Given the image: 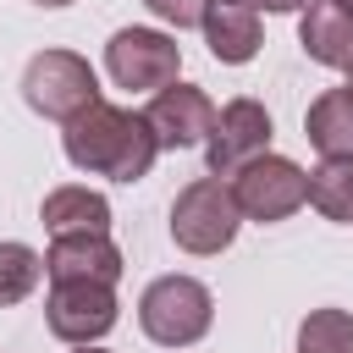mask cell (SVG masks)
<instances>
[{"label": "cell", "mask_w": 353, "mask_h": 353, "mask_svg": "<svg viewBox=\"0 0 353 353\" xmlns=\"http://www.w3.org/2000/svg\"><path fill=\"white\" fill-rule=\"evenodd\" d=\"M61 149L77 171L88 176H110V182H143L160 143L143 121V110H121V105H105L94 99L88 110H77L72 121H61Z\"/></svg>", "instance_id": "obj_1"}, {"label": "cell", "mask_w": 353, "mask_h": 353, "mask_svg": "<svg viewBox=\"0 0 353 353\" xmlns=\"http://www.w3.org/2000/svg\"><path fill=\"white\" fill-rule=\"evenodd\" d=\"M237 226H243V210H237L226 176H193V182L171 199V243H176L182 254L210 259V254L232 248Z\"/></svg>", "instance_id": "obj_2"}, {"label": "cell", "mask_w": 353, "mask_h": 353, "mask_svg": "<svg viewBox=\"0 0 353 353\" xmlns=\"http://www.w3.org/2000/svg\"><path fill=\"white\" fill-rule=\"evenodd\" d=\"M215 320V298L199 276H154L138 298V325L160 347H193Z\"/></svg>", "instance_id": "obj_3"}, {"label": "cell", "mask_w": 353, "mask_h": 353, "mask_svg": "<svg viewBox=\"0 0 353 353\" xmlns=\"http://www.w3.org/2000/svg\"><path fill=\"white\" fill-rule=\"evenodd\" d=\"M22 99L44 121H72L99 99V77L77 50H39L22 66Z\"/></svg>", "instance_id": "obj_4"}, {"label": "cell", "mask_w": 353, "mask_h": 353, "mask_svg": "<svg viewBox=\"0 0 353 353\" xmlns=\"http://www.w3.org/2000/svg\"><path fill=\"white\" fill-rule=\"evenodd\" d=\"M232 199H237L243 221H259V226L287 221L292 210L309 204V171H303L298 160L265 149V154H254L248 165L232 171Z\"/></svg>", "instance_id": "obj_5"}, {"label": "cell", "mask_w": 353, "mask_h": 353, "mask_svg": "<svg viewBox=\"0 0 353 353\" xmlns=\"http://www.w3.org/2000/svg\"><path fill=\"white\" fill-rule=\"evenodd\" d=\"M116 320H121V303H116V287L110 281H50V298H44L50 336L83 347V342L110 336Z\"/></svg>", "instance_id": "obj_6"}, {"label": "cell", "mask_w": 353, "mask_h": 353, "mask_svg": "<svg viewBox=\"0 0 353 353\" xmlns=\"http://www.w3.org/2000/svg\"><path fill=\"white\" fill-rule=\"evenodd\" d=\"M105 72L116 88H165L182 72V44L160 28H121L105 44Z\"/></svg>", "instance_id": "obj_7"}, {"label": "cell", "mask_w": 353, "mask_h": 353, "mask_svg": "<svg viewBox=\"0 0 353 353\" xmlns=\"http://www.w3.org/2000/svg\"><path fill=\"white\" fill-rule=\"evenodd\" d=\"M265 149H270V110H265L259 99H248V94L226 99V105L215 110L210 138H204V165H210V176H232L237 165H248V160L265 154Z\"/></svg>", "instance_id": "obj_8"}, {"label": "cell", "mask_w": 353, "mask_h": 353, "mask_svg": "<svg viewBox=\"0 0 353 353\" xmlns=\"http://www.w3.org/2000/svg\"><path fill=\"white\" fill-rule=\"evenodd\" d=\"M143 121H149L160 149H199L210 138V127H215V105L193 83H165V88H154Z\"/></svg>", "instance_id": "obj_9"}, {"label": "cell", "mask_w": 353, "mask_h": 353, "mask_svg": "<svg viewBox=\"0 0 353 353\" xmlns=\"http://www.w3.org/2000/svg\"><path fill=\"white\" fill-rule=\"evenodd\" d=\"M44 276L50 281H121V248L110 243V232H61L50 237L44 254Z\"/></svg>", "instance_id": "obj_10"}, {"label": "cell", "mask_w": 353, "mask_h": 353, "mask_svg": "<svg viewBox=\"0 0 353 353\" xmlns=\"http://www.w3.org/2000/svg\"><path fill=\"white\" fill-rule=\"evenodd\" d=\"M204 44L221 66H248L265 44V28H259V11L248 0H210L204 6Z\"/></svg>", "instance_id": "obj_11"}, {"label": "cell", "mask_w": 353, "mask_h": 353, "mask_svg": "<svg viewBox=\"0 0 353 353\" xmlns=\"http://www.w3.org/2000/svg\"><path fill=\"white\" fill-rule=\"evenodd\" d=\"M298 44L314 66H353V6L347 0H309L298 17Z\"/></svg>", "instance_id": "obj_12"}, {"label": "cell", "mask_w": 353, "mask_h": 353, "mask_svg": "<svg viewBox=\"0 0 353 353\" xmlns=\"http://www.w3.org/2000/svg\"><path fill=\"white\" fill-rule=\"evenodd\" d=\"M39 221H44L50 237H61V232H110V199L83 188V182H61V188L44 193Z\"/></svg>", "instance_id": "obj_13"}, {"label": "cell", "mask_w": 353, "mask_h": 353, "mask_svg": "<svg viewBox=\"0 0 353 353\" xmlns=\"http://www.w3.org/2000/svg\"><path fill=\"white\" fill-rule=\"evenodd\" d=\"M303 138L314 143L320 160L353 154V88H347V83L309 99V110H303Z\"/></svg>", "instance_id": "obj_14"}, {"label": "cell", "mask_w": 353, "mask_h": 353, "mask_svg": "<svg viewBox=\"0 0 353 353\" xmlns=\"http://www.w3.org/2000/svg\"><path fill=\"white\" fill-rule=\"evenodd\" d=\"M309 204L336 221V226H353V154L342 160H320L309 171Z\"/></svg>", "instance_id": "obj_15"}, {"label": "cell", "mask_w": 353, "mask_h": 353, "mask_svg": "<svg viewBox=\"0 0 353 353\" xmlns=\"http://www.w3.org/2000/svg\"><path fill=\"white\" fill-rule=\"evenodd\" d=\"M44 281V254L28 243H0V309L22 303Z\"/></svg>", "instance_id": "obj_16"}, {"label": "cell", "mask_w": 353, "mask_h": 353, "mask_svg": "<svg viewBox=\"0 0 353 353\" xmlns=\"http://www.w3.org/2000/svg\"><path fill=\"white\" fill-rule=\"evenodd\" d=\"M298 353H353V314L347 309H309L298 325Z\"/></svg>", "instance_id": "obj_17"}, {"label": "cell", "mask_w": 353, "mask_h": 353, "mask_svg": "<svg viewBox=\"0 0 353 353\" xmlns=\"http://www.w3.org/2000/svg\"><path fill=\"white\" fill-rule=\"evenodd\" d=\"M143 6H149L160 22H171V28H199L210 0H143Z\"/></svg>", "instance_id": "obj_18"}, {"label": "cell", "mask_w": 353, "mask_h": 353, "mask_svg": "<svg viewBox=\"0 0 353 353\" xmlns=\"http://www.w3.org/2000/svg\"><path fill=\"white\" fill-rule=\"evenodd\" d=\"M254 11H276V17H287V11H303L309 0H248Z\"/></svg>", "instance_id": "obj_19"}, {"label": "cell", "mask_w": 353, "mask_h": 353, "mask_svg": "<svg viewBox=\"0 0 353 353\" xmlns=\"http://www.w3.org/2000/svg\"><path fill=\"white\" fill-rule=\"evenodd\" d=\"M28 6H44V11H61V6H72V0H28Z\"/></svg>", "instance_id": "obj_20"}, {"label": "cell", "mask_w": 353, "mask_h": 353, "mask_svg": "<svg viewBox=\"0 0 353 353\" xmlns=\"http://www.w3.org/2000/svg\"><path fill=\"white\" fill-rule=\"evenodd\" d=\"M72 353H105V347H94V342H83V347H72Z\"/></svg>", "instance_id": "obj_21"}, {"label": "cell", "mask_w": 353, "mask_h": 353, "mask_svg": "<svg viewBox=\"0 0 353 353\" xmlns=\"http://www.w3.org/2000/svg\"><path fill=\"white\" fill-rule=\"evenodd\" d=\"M347 88H353V66H347Z\"/></svg>", "instance_id": "obj_22"}, {"label": "cell", "mask_w": 353, "mask_h": 353, "mask_svg": "<svg viewBox=\"0 0 353 353\" xmlns=\"http://www.w3.org/2000/svg\"><path fill=\"white\" fill-rule=\"evenodd\" d=\"M347 6H353V0H347Z\"/></svg>", "instance_id": "obj_23"}]
</instances>
